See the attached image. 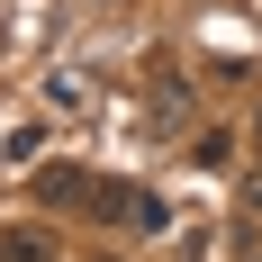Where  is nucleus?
<instances>
[{
    "label": "nucleus",
    "mask_w": 262,
    "mask_h": 262,
    "mask_svg": "<svg viewBox=\"0 0 262 262\" xmlns=\"http://www.w3.org/2000/svg\"><path fill=\"white\" fill-rule=\"evenodd\" d=\"M0 262H46V244L36 235H0Z\"/></svg>",
    "instance_id": "1"
}]
</instances>
